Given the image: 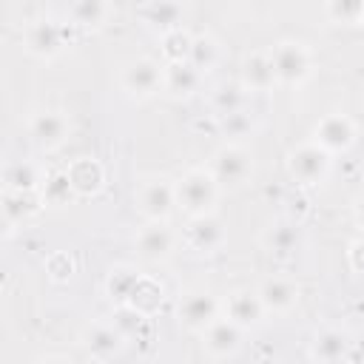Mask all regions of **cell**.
<instances>
[{
  "label": "cell",
  "mask_w": 364,
  "mask_h": 364,
  "mask_svg": "<svg viewBox=\"0 0 364 364\" xmlns=\"http://www.w3.org/2000/svg\"><path fill=\"white\" fill-rule=\"evenodd\" d=\"M242 327H236L230 318L219 316L205 333H202V350L210 355V358H228L239 350L242 344Z\"/></svg>",
  "instance_id": "2e32d148"
},
{
  "label": "cell",
  "mask_w": 364,
  "mask_h": 364,
  "mask_svg": "<svg viewBox=\"0 0 364 364\" xmlns=\"http://www.w3.org/2000/svg\"><path fill=\"white\" fill-rule=\"evenodd\" d=\"M185 245L196 253H213L225 245V225L222 219H216L213 213L208 216H196L188 222L185 228Z\"/></svg>",
  "instance_id": "9a60e30c"
},
{
  "label": "cell",
  "mask_w": 364,
  "mask_h": 364,
  "mask_svg": "<svg viewBox=\"0 0 364 364\" xmlns=\"http://www.w3.org/2000/svg\"><path fill=\"white\" fill-rule=\"evenodd\" d=\"M134 202L145 222H165L176 208V182H171L165 173L142 176L136 182Z\"/></svg>",
  "instance_id": "7a4b0ae2"
},
{
  "label": "cell",
  "mask_w": 364,
  "mask_h": 364,
  "mask_svg": "<svg viewBox=\"0 0 364 364\" xmlns=\"http://www.w3.org/2000/svg\"><path fill=\"white\" fill-rule=\"evenodd\" d=\"M353 216H355V222L364 228V199H358V202H355V210H353Z\"/></svg>",
  "instance_id": "8d00e7d4"
},
{
  "label": "cell",
  "mask_w": 364,
  "mask_h": 364,
  "mask_svg": "<svg viewBox=\"0 0 364 364\" xmlns=\"http://www.w3.org/2000/svg\"><path fill=\"white\" fill-rule=\"evenodd\" d=\"M353 353V336L344 327H321L310 341V358L316 364H344Z\"/></svg>",
  "instance_id": "8fae6325"
},
{
  "label": "cell",
  "mask_w": 364,
  "mask_h": 364,
  "mask_svg": "<svg viewBox=\"0 0 364 364\" xmlns=\"http://www.w3.org/2000/svg\"><path fill=\"white\" fill-rule=\"evenodd\" d=\"M65 26L57 23V20H48V17H40V20H31L23 31V40H26V48L34 54V57H43V60H51L57 57L63 48H65Z\"/></svg>",
  "instance_id": "30bf717a"
},
{
  "label": "cell",
  "mask_w": 364,
  "mask_h": 364,
  "mask_svg": "<svg viewBox=\"0 0 364 364\" xmlns=\"http://www.w3.org/2000/svg\"><path fill=\"white\" fill-rule=\"evenodd\" d=\"M65 171H68V179H71V185H74V191H77L80 196L97 193V191L102 188V182H105L102 165H100L97 159H77V162H71V168H65Z\"/></svg>",
  "instance_id": "cb8c5ba5"
},
{
  "label": "cell",
  "mask_w": 364,
  "mask_h": 364,
  "mask_svg": "<svg viewBox=\"0 0 364 364\" xmlns=\"http://www.w3.org/2000/svg\"><path fill=\"white\" fill-rule=\"evenodd\" d=\"M191 46H193V34H188L185 28H173V31L162 34V57H165V65L168 63H188Z\"/></svg>",
  "instance_id": "4dcf8cb0"
},
{
  "label": "cell",
  "mask_w": 364,
  "mask_h": 364,
  "mask_svg": "<svg viewBox=\"0 0 364 364\" xmlns=\"http://www.w3.org/2000/svg\"><path fill=\"white\" fill-rule=\"evenodd\" d=\"M139 279H142V273H136L128 264L114 267L111 276H108V282H105V290H108L111 301H117V307L119 304H128L131 296H134V290H136V284H139Z\"/></svg>",
  "instance_id": "4316f807"
},
{
  "label": "cell",
  "mask_w": 364,
  "mask_h": 364,
  "mask_svg": "<svg viewBox=\"0 0 364 364\" xmlns=\"http://www.w3.org/2000/svg\"><path fill=\"white\" fill-rule=\"evenodd\" d=\"M361 6H364V3H338V0H333V3L324 6V11H327L333 20H338V23H358Z\"/></svg>",
  "instance_id": "836d02e7"
},
{
  "label": "cell",
  "mask_w": 364,
  "mask_h": 364,
  "mask_svg": "<svg viewBox=\"0 0 364 364\" xmlns=\"http://www.w3.org/2000/svg\"><path fill=\"white\" fill-rule=\"evenodd\" d=\"M222 307H219V301H216V296L213 293H208V290H191V293H185L182 299H179V304H176V318H179V324L185 327V330H191V333H205L222 313H219Z\"/></svg>",
  "instance_id": "52a82bcc"
},
{
  "label": "cell",
  "mask_w": 364,
  "mask_h": 364,
  "mask_svg": "<svg viewBox=\"0 0 364 364\" xmlns=\"http://www.w3.org/2000/svg\"><path fill=\"white\" fill-rule=\"evenodd\" d=\"M119 82L131 100H148L165 88V63L151 57H136L122 68Z\"/></svg>",
  "instance_id": "5b68a950"
},
{
  "label": "cell",
  "mask_w": 364,
  "mask_h": 364,
  "mask_svg": "<svg viewBox=\"0 0 364 364\" xmlns=\"http://www.w3.org/2000/svg\"><path fill=\"white\" fill-rule=\"evenodd\" d=\"M202 82V74L191 63H168L165 65V91L176 100L191 97Z\"/></svg>",
  "instance_id": "7402d4cb"
},
{
  "label": "cell",
  "mask_w": 364,
  "mask_h": 364,
  "mask_svg": "<svg viewBox=\"0 0 364 364\" xmlns=\"http://www.w3.org/2000/svg\"><path fill=\"white\" fill-rule=\"evenodd\" d=\"M46 182L40 165L28 162V159H17V162H9L6 165V173H3V191H17V193H34L40 191Z\"/></svg>",
  "instance_id": "44dd1931"
},
{
  "label": "cell",
  "mask_w": 364,
  "mask_h": 364,
  "mask_svg": "<svg viewBox=\"0 0 364 364\" xmlns=\"http://www.w3.org/2000/svg\"><path fill=\"white\" fill-rule=\"evenodd\" d=\"M128 304H131V307H136L139 313L151 316V313H154V310L162 304V287H159V284H156L151 276H142Z\"/></svg>",
  "instance_id": "d6a6232c"
},
{
  "label": "cell",
  "mask_w": 364,
  "mask_h": 364,
  "mask_svg": "<svg viewBox=\"0 0 364 364\" xmlns=\"http://www.w3.org/2000/svg\"><path fill=\"white\" fill-rule=\"evenodd\" d=\"M350 264H353V270L364 273V236H358V239L350 245Z\"/></svg>",
  "instance_id": "d590c367"
},
{
  "label": "cell",
  "mask_w": 364,
  "mask_h": 364,
  "mask_svg": "<svg viewBox=\"0 0 364 364\" xmlns=\"http://www.w3.org/2000/svg\"><path fill=\"white\" fill-rule=\"evenodd\" d=\"M65 14L71 17L74 26H85V28H97L108 20L111 6L102 0H74L65 6Z\"/></svg>",
  "instance_id": "484cf974"
},
{
  "label": "cell",
  "mask_w": 364,
  "mask_h": 364,
  "mask_svg": "<svg viewBox=\"0 0 364 364\" xmlns=\"http://www.w3.org/2000/svg\"><path fill=\"white\" fill-rule=\"evenodd\" d=\"M43 199H37L34 193H17V191H3V222L9 230L20 228L37 208Z\"/></svg>",
  "instance_id": "603a6c76"
},
{
  "label": "cell",
  "mask_w": 364,
  "mask_h": 364,
  "mask_svg": "<svg viewBox=\"0 0 364 364\" xmlns=\"http://www.w3.org/2000/svg\"><path fill=\"white\" fill-rule=\"evenodd\" d=\"M301 245V228L290 219H276L262 233V247L276 259H290Z\"/></svg>",
  "instance_id": "e0dca14e"
},
{
  "label": "cell",
  "mask_w": 364,
  "mask_h": 364,
  "mask_svg": "<svg viewBox=\"0 0 364 364\" xmlns=\"http://www.w3.org/2000/svg\"><path fill=\"white\" fill-rule=\"evenodd\" d=\"M216 125H219V134L228 136V142H236V139H245L253 134L256 122H253V114L245 108V111H236V114H225V117H216Z\"/></svg>",
  "instance_id": "f546056e"
},
{
  "label": "cell",
  "mask_w": 364,
  "mask_h": 364,
  "mask_svg": "<svg viewBox=\"0 0 364 364\" xmlns=\"http://www.w3.org/2000/svg\"><path fill=\"white\" fill-rule=\"evenodd\" d=\"M208 171L213 173V179L219 182V188H239L253 173V156L239 142H228V145H222L210 156Z\"/></svg>",
  "instance_id": "8992f818"
},
{
  "label": "cell",
  "mask_w": 364,
  "mask_h": 364,
  "mask_svg": "<svg viewBox=\"0 0 364 364\" xmlns=\"http://www.w3.org/2000/svg\"><path fill=\"white\" fill-rule=\"evenodd\" d=\"M358 23L364 26V6H361V14H358Z\"/></svg>",
  "instance_id": "f35d334b"
},
{
  "label": "cell",
  "mask_w": 364,
  "mask_h": 364,
  "mask_svg": "<svg viewBox=\"0 0 364 364\" xmlns=\"http://www.w3.org/2000/svg\"><path fill=\"white\" fill-rule=\"evenodd\" d=\"M245 105H247V88L242 82H219L210 91V108L216 117L245 111Z\"/></svg>",
  "instance_id": "d4e9b609"
},
{
  "label": "cell",
  "mask_w": 364,
  "mask_h": 364,
  "mask_svg": "<svg viewBox=\"0 0 364 364\" xmlns=\"http://www.w3.org/2000/svg\"><path fill=\"white\" fill-rule=\"evenodd\" d=\"M259 299H262V307L264 313H273V316H282V313H290L299 301V284L287 276H267L259 287H256Z\"/></svg>",
  "instance_id": "4fadbf2b"
},
{
  "label": "cell",
  "mask_w": 364,
  "mask_h": 364,
  "mask_svg": "<svg viewBox=\"0 0 364 364\" xmlns=\"http://www.w3.org/2000/svg\"><path fill=\"white\" fill-rule=\"evenodd\" d=\"M68 131H71V122L57 108H43L28 119V139L40 151H57L68 139Z\"/></svg>",
  "instance_id": "9c48e42d"
},
{
  "label": "cell",
  "mask_w": 364,
  "mask_h": 364,
  "mask_svg": "<svg viewBox=\"0 0 364 364\" xmlns=\"http://www.w3.org/2000/svg\"><path fill=\"white\" fill-rule=\"evenodd\" d=\"M188 63L199 74H208L219 63V43L210 34H196L193 37V46H191V54H188Z\"/></svg>",
  "instance_id": "f1b7e54d"
},
{
  "label": "cell",
  "mask_w": 364,
  "mask_h": 364,
  "mask_svg": "<svg viewBox=\"0 0 364 364\" xmlns=\"http://www.w3.org/2000/svg\"><path fill=\"white\" fill-rule=\"evenodd\" d=\"M111 324L122 333V338H134V336H142V333H145V327H148V316L139 313V310L131 307V304H119V307L114 310Z\"/></svg>",
  "instance_id": "1f68e13d"
},
{
  "label": "cell",
  "mask_w": 364,
  "mask_h": 364,
  "mask_svg": "<svg viewBox=\"0 0 364 364\" xmlns=\"http://www.w3.org/2000/svg\"><path fill=\"white\" fill-rule=\"evenodd\" d=\"M222 310H225V318H230L242 330H250V327H256L264 318V307H262L259 293L247 290V287H239V290L228 293Z\"/></svg>",
  "instance_id": "5bb4252c"
},
{
  "label": "cell",
  "mask_w": 364,
  "mask_h": 364,
  "mask_svg": "<svg viewBox=\"0 0 364 364\" xmlns=\"http://www.w3.org/2000/svg\"><path fill=\"white\" fill-rule=\"evenodd\" d=\"M270 60H273L276 82H282V85H301L313 71V54H310L307 43L293 40V37L279 40L270 48Z\"/></svg>",
  "instance_id": "3957f363"
},
{
  "label": "cell",
  "mask_w": 364,
  "mask_h": 364,
  "mask_svg": "<svg viewBox=\"0 0 364 364\" xmlns=\"http://www.w3.org/2000/svg\"><path fill=\"white\" fill-rule=\"evenodd\" d=\"M122 344H125V338L111 321H94L82 333V347L88 350V355H94L100 361L114 358L122 350Z\"/></svg>",
  "instance_id": "ac0fdd59"
},
{
  "label": "cell",
  "mask_w": 364,
  "mask_h": 364,
  "mask_svg": "<svg viewBox=\"0 0 364 364\" xmlns=\"http://www.w3.org/2000/svg\"><path fill=\"white\" fill-rule=\"evenodd\" d=\"M46 270H48V276H51L54 282H65V279H71V273H74V262H71L68 253H54V256L46 262Z\"/></svg>",
  "instance_id": "e575fe53"
},
{
  "label": "cell",
  "mask_w": 364,
  "mask_h": 364,
  "mask_svg": "<svg viewBox=\"0 0 364 364\" xmlns=\"http://www.w3.org/2000/svg\"><path fill=\"white\" fill-rule=\"evenodd\" d=\"M139 20L162 34L173 31V28H182V20H185V9L173 0H151V3H142L136 9Z\"/></svg>",
  "instance_id": "ffe728a7"
},
{
  "label": "cell",
  "mask_w": 364,
  "mask_h": 364,
  "mask_svg": "<svg viewBox=\"0 0 364 364\" xmlns=\"http://www.w3.org/2000/svg\"><path fill=\"white\" fill-rule=\"evenodd\" d=\"M77 196L71 179H68V171H54V173H46V182L40 188V199L51 208H63L68 205L71 199Z\"/></svg>",
  "instance_id": "83f0119b"
},
{
  "label": "cell",
  "mask_w": 364,
  "mask_h": 364,
  "mask_svg": "<svg viewBox=\"0 0 364 364\" xmlns=\"http://www.w3.org/2000/svg\"><path fill=\"white\" fill-rule=\"evenodd\" d=\"M34 364H68L65 358H60V355H46V358H37Z\"/></svg>",
  "instance_id": "74e56055"
},
{
  "label": "cell",
  "mask_w": 364,
  "mask_h": 364,
  "mask_svg": "<svg viewBox=\"0 0 364 364\" xmlns=\"http://www.w3.org/2000/svg\"><path fill=\"white\" fill-rule=\"evenodd\" d=\"M247 94H262L270 91L276 85V71H273V60L270 51H253L242 60V80H239Z\"/></svg>",
  "instance_id": "d6986e66"
},
{
  "label": "cell",
  "mask_w": 364,
  "mask_h": 364,
  "mask_svg": "<svg viewBox=\"0 0 364 364\" xmlns=\"http://www.w3.org/2000/svg\"><path fill=\"white\" fill-rule=\"evenodd\" d=\"M219 199V182L208 168H191L176 179V205L191 216H208Z\"/></svg>",
  "instance_id": "6da1fadb"
},
{
  "label": "cell",
  "mask_w": 364,
  "mask_h": 364,
  "mask_svg": "<svg viewBox=\"0 0 364 364\" xmlns=\"http://www.w3.org/2000/svg\"><path fill=\"white\" fill-rule=\"evenodd\" d=\"M287 173L301 188L321 185L330 173V154L321 145H316L313 139L299 142L296 148L287 151Z\"/></svg>",
  "instance_id": "277c9868"
},
{
  "label": "cell",
  "mask_w": 364,
  "mask_h": 364,
  "mask_svg": "<svg viewBox=\"0 0 364 364\" xmlns=\"http://www.w3.org/2000/svg\"><path fill=\"white\" fill-rule=\"evenodd\" d=\"M134 245L145 262H165L176 247V233L168 228V222H145L136 230Z\"/></svg>",
  "instance_id": "7c38bea8"
},
{
  "label": "cell",
  "mask_w": 364,
  "mask_h": 364,
  "mask_svg": "<svg viewBox=\"0 0 364 364\" xmlns=\"http://www.w3.org/2000/svg\"><path fill=\"white\" fill-rule=\"evenodd\" d=\"M355 134H358V128H355V122H353L347 114L330 111V114H324V117L316 122V128H313V142L321 145V148L333 156V154L350 151L353 142H355Z\"/></svg>",
  "instance_id": "ba28073f"
}]
</instances>
